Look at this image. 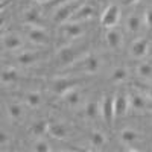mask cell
Segmentation results:
<instances>
[{
	"label": "cell",
	"instance_id": "1",
	"mask_svg": "<svg viewBox=\"0 0 152 152\" xmlns=\"http://www.w3.org/2000/svg\"><path fill=\"white\" fill-rule=\"evenodd\" d=\"M81 5L76 2V0H72V2L67 3H62L55 9V14H53V21L55 23H64L67 20L72 18V15L75 14V11L78 9Z\"/></svg>",
	"mask_w": 152,
	"mask_h": 152
},
{
	"label": "cell",
	"instance_id": "2",
	"mask_svg": "<svg viewBox=\"0 0 152 152\" xmlns=\"http://www.w3.org/2000/svg\"><path fill=\"white\" fill-rule=\"evenodd\" d=\"M119 18H120L119 6L117 5H108L107 9L104 11V15L100 18V21H102V26H105V28H114L119 23Z\"/></svg>",
	"mask_w": 152,
	"mask_h": 152
},
{
	"label": "cell",
	"instance_id": "3",
	"mask_svg": "<svg viewBox=\"0 0 152 152\" xmlns=\"http://www.w3.org/2000/svg\"><path fill=\"white\" fill-rule=\"evenodd\" d=\"M84 32V28L81 24H78L76 21H70L66 23L59 28V35L66 40H73V38H79Z\"/></svg>",
	"mask_w": 152,
	"mask_h": 152
},
{
	"label": "cell",
	"instance_id": "4",
	"mask_svg": "<svg viewBox=\"0 0 152 152\" xmlns=\"http://www.w3.org/2000/svg\"><path fill=\"white\" fill-rule=\"evenodd\" d=\"M82 81L79 79H70V78H59V79H55L53 84H52V90L56 93V94H64L67 93L72 88H76V85L81 84Z\"/></svg>",
	"mask_w": 152,
	"mask_h": 152
},
{
	"label": "cell",
	"instance_id": "5",
	"mask_svg": "<svg viewBox=\"0 0 152 152\" xmlns=\"http://www.w3.org/2000/svg\"><path fill=\"white\" fill-rule=\"evenodd\" d=\"M79 53L81 52L78 50V47H64V49H61V52L58 53V61H59L61 66L75 64Z\"/></svg>",
	"mask_w": 152,
	"mask_h": 152
},
{
	"label": "cell",
	"instance_id": "6",
	"mask_svg": "<svg viewBox=\"0 0 152 152\" xmlns=\"http://www.w3.org/2000/svg\"><path fill=\"white\" fill-rule=\"evenodd\" d=\"M99 66H100V62L96 56L90 55V56H87V58H82L79 59L76 64L73 66V69H79L82 72H88V73H94L99 70Z\"/></svg>",
	"mask_w": 152,
	"mask_h": 152
},
{
	"label": "cell",
	"instance_id": "7",
	"mask_svg": "<svg viewBox=\"0 0 152 152\" xmlns=\"http://www.w3.org/2000/svg\"><path fill=\"white\" fill-rule=\"evenodd\" d=\"M100 114L105 119L107 125H111L113 119H114V97L111 96H105L102 99V104H100Z\"/></svg>",
	"mask_w": 152,
	"mask_h": 152
},
{
	"label": "cell",
	"instance_id": "8",
	"mask_svg": "<svg viewBox=\"0 0 152 152\" xmlns=\"http://www.w3.org/2000/svg\"><path fill=\"white\" fill-rule=\"evenodd\" d=\"M28 38L35 43V44H41V46H47L50 44V37L40 28H31L28 29Z\"/></svg>",
	"mask_w": 152,
	"mask_h": 152
},
{
	"label": "cell",
	"instance_id": "9",
	"mask_svg": "<svg viewBox=\"0 0 152 152\" xmlns=\"http://www.w3.org/2000/svg\"><path fill=\"white\" fill-rule=\"evenodd\" d=\"M129 107V99L125 94H117L114 97V117H122L126 114Z\"/></svg>",
	"mask_w": 152,
	"mask_h": 152
},
{
	"label": "cell",
	"instance_id": "10",
	"mask_svg": "<svg viewBox=\"0 0 152 152\" xmlns=\"http://www.w3.org/2000/svg\"><path fill=\"white\" fill-rule=\"evenodd\" d=\"M43 58H46V55L40 53V52H24V53L17 56V61L21 66H32V64H35V62L41 61Z\"/></svg>",
	"mask_w": 152,
	"mask_h": 152
},
{
	"label": "cell",
	"instance_id": "11",
	"mask_svg": "<svg viewBox=\"0 0 152 152\" xmlns=\"http://www.w3.org/2000/svg\"><path fill=\"white\" fill-rule=\"evenodd\" d=\"M94 15V8L91 5H82L75 11V14L72 15V21H82V20H88Z\"/></svg>",
	"mask_w": 152,
	"mask_h": 152
},
{
	"label": "cell",
	"instance_id": "12",
	"mask_svg": "<svg viewBox=\"0 0 152 152\" xmlns=\"http://www.w3.org/2000/svg\"><path fill=\"white\" fill-rule=\"evenodd\" d=\"M148 44H149V41L146 40V38H138V40H135L134 44L131 46V55L134 58L145 56L146 52H148Z\"/></svg>",
	"mask_w": 152,
	"mask_h": 152
},
{
	"label": "cell",
	"instance_id": "13",
	"mask_svg": "<svg viewBox=\"0 0 152 152\" xmlns=\"http://www.w3.org/2000/svg\"><path fill=\"white\" fill-rule=\"evenodd\" d=\"M21 44H23L21 38L17 35L8 34V35H3V38H2V47L6 50H15V49L21 47Z\"/></svg>",
	"mask_w": 152,
	"mask_h": 152
},
{
	"label": "cell",
	"instance_id": "14",
	"mask_svg": "<svg viewBox=\"0 0 152 152\" xmlns=\"http://www.w3.org/2000/svg\"><path fill=\"white\" fill-rule=\"evenodd\" d=\"M49 134L52 137H55V138L62 140V138L67 137L69 129H67V126L62 125V123H52V125H49Z\"/></svg>",
	"mask_w": 152,
	"mask_h": 152
},
{
	"label": "cell",
	"instance_id": "15",
	"mask_svg": "<svg viewBox=\"0 0 152 152\" xmlns=\"http://www.w3.org/2000/svg\"><path fill=\"white\" fill-rule=\"evenodd\" d=\"M105 38H107V43H108V46L111 49H117L120 46V43H122V35L117 31H114V29H110L107 32Z\"/></svg>",
	"mask_w": 152,
	"mask_h": 152
},
{
	"label": "cell",
	"instance_id": "16",
	"mask_svg": "<svg viewBox=\"0 0 152 152\" xmlns=\"http://www.w3.org/2000/svg\"><path fill=\"white\" fill-rule=\"evenodd\" d=\"M0 78H2V82L3 84H12V82H15L18 79V73H17L15 69L6 67V69H3L2 76H0Z\"/></svg>",
	"mask_w": 152,
	"mask_h": 152
},
{
	"label": "cell",
	"instance_id": "17",
	"mask_svg": "<svg viewBox=\"0 0 152 152\" xmlns=\"http://www.w3.org/2000/svg\"><path fill=\"white\" fill-rule=\"evenodd\" d=\"M129 105H131L134 110H145L148 104H146V99H145L142 94L135 93V94H131V96H129Z\"/></svg>",
	"mask_w": 152,
	"mask_h": 152
},
{
	"label": "cell",
	"instance_id": "18",
	"mask_svg": "<svg viewBox=\"0 0 152 152\" xmlns=\"http://www.w3.org/2000/svg\"><path fill=\"white\" fill-rule=\"evenodd\" d=\"M62 96H64V100H66V102H67L69 105H72V107L78 105V104H79V100H81L79 91L76 90V88H72V90H69L67 93H64Z\"/></svg>",
	"mask_w": 152,
	"mask_h": 152
},
{
	"label": "cell",
	"instance_id": "19",
	"mask_svg": "<svg viewBox=\"0 0 152 152\" xmlns=\"http://www.w3.org/2000/svg\"><path fill=\"white\" fill-rule=\"evenodd\" d=\"M24 21H26L28 24H38L41 21L40 12H38L37 9H34V8L28 9L26 12H24Z\"/></svg>",
	"mask_w": 152,
	"mask_h": 152
},
{
	"label": "cell",
	"instance_id": "20",
	"mask_svg": "<svg viewBox=\"0 0 152 152\" xmlns=\"http://www.w3.org/2000/svg\"><path fill=\"white\" fill-rule=\"evenodd\" d=\"M140 28H142V18L138 15H132V17L128 18V21H126V29H128L129 32H132V34L138 32Z\"/></svg>",
	"mask_w": 152,
	"mask_h": 152
},
{
	"label": "cell",
	"instance_id": "21",
	"mask_svg": "<svg viewBox=\"0 0 152 152\" xmlns=\"http://www.w3.org/2000/svg\"><path fill=\"white\" fill-rule=\"evenodd\" d=\"M31 131H32V134H35V135H43V134L49 132V123H47L46 120H38V122H35V123L32 125Z\"/></svg>",
	"mask_w": 152,
	"mask_h": 152
},
{
	"label": "cell",
	"instance_id": "22",
	"mask_svg": "<svg viewBox=\"0 0 152 152\" xmlns=\"http://www.w3.org/2000/svg\"><path fill=\"white\" fill-rule=\"evenodd\" d=\"M120 138H122L123 143L129 145V143L135 142L137 138H138V132L134 131V129H123V131L120 132Z\"/></svg>",
	"mask_w": 152,
	"mask_h": 152
},
{
	"label": "cell",
	"instance_id": "23",
	"mask_svg": "<svg viewBox=\"0 0 152 152\" xmlns=\"http://www.w3.org/2000/svg\"><path fill=\"white\" fill-rule=\"evenodd\" d=\"M126 78H128V70L123 69V67H117V69H114L113 75H111V79L114 82H122L125 81Z\"/></svg>",
	"mask_w": 152,
	"mask_h": 152
},
{
	"label": "cell",
	"instance_id": "24",
	"mask_svg": "<svg viewBox=\"0 0 152 152\" xmlns=\"http://www.w3.org/2000/svg\"><path fill=\"white\" fill-rule=\"evenodd\" d=\"M90 142H91V145L94 146V148H100V146H104L105 145V135L100 132V131H94V132H91V138H90Z\"/></svg>",
	"mask_w": 152,
	"mask_h": 152
},
{
	"label": "cell",
	"instance_id": "25",
	"mask_svg": "<svg viewBox=\"0 0 152 152\" xmlns=\"http://www.w3.org/2000/svg\"><path fill=\"white\" fill-rule=\"evenodd\" d=\"M137 73L140 76H143V78H151V76H152V66L148 64V62H143V64L138 66Z\"/></svg>",
	"mask_w": 152,
	"mask_h": 152
},
{
	"label": "cell",
	"instance_id": "26",
	"mask_svg": "<svg viewBox=\"0 0 152 152\" xmlns=\"http://www.w3.org/2000/svg\"><path fill=\"white\" fill-rule=\"evenodd\" d=\"M26 102L31 107H38L41 104V94L40 93H29L26 96Z\"/></svg>",
	"mask_w": 152,
	"mask_h": 152
},
{
	"label": "cell",
	"instance_id": "27",
	"mask_svg": "<svg viewBox=\"0 0 152 152\" xmlns=\"http://www.w3.org/2000/svg\"><path fill=\"white\" fill-rule=\"evenodd\" d=\"M8 113L12 119H20L21 117V107L18 104H11V105H8Z\"/></svg>",
	"mask_w": 152,
	"mask_h": 152
},
{
	"label": "cell",
	"instance_id": "28",
	"mask_svg": "<svg viewBox=\"0 0 152 152\" xmlns=\"http://www.w3.org/2000/svg\"><path fill=\"white\" fill-rule=\"evenodd\" d=\"M99 111H100V108H99V105L96 102H90V104L87 105V108H85V114H87L88 117H91V119H94L97 116Z\"/></svg>",
	"mask_w": 152,
	"mask_h": 152
},
{
	"label": "cell",
	"instance_id": "29",
	"mask_svg": "<svg viewBox=\"0 0 152 152\" xmlns=\"http://www.w3.org/2000/svg\"><path fill=\"white\" fill-rule=\"evenodd\" d=\"M34 149L38 151V152H49L50 151V148H49V145L46 142H37L35 146H34Z\"/></svg>",
	"mask_w": 152,
	"mask_h": 152
},
{
	"label": "cell",
	"instance_id": "30",
	"mask_svg": "<svg viewBox=\"0 0 152 152\" xmlns=\"http://www.w3.org/2000/svg\"><path fill=\"white\" fill-rule=\"evenodd\" d=\"M145 20H146V23H148V26H149V28H152V8L146 11V14H145Z\"/></svg>",
	"mask_w": 152,
	"mask_h": 152
},
{
	"label": "cell",
	"instance_id": "31",
	"mask_svg": "<svg viewBox=\"0 0 152 152\" xmlns=\"http://www.w3.org/2000/svg\"><path fill=\"white\" fill-rule=\"evenodd\" d=\"M67 2H72V0H53V2L52 3H50V5H62V3H67Z\"/></svg>",
	"mask_w": 152,
	"mask_h": 152
},
{
	"label": "cell",
	"instance_id": "32",
	"mask_svg": "<svg viewBox=\"0 0 152 152\" xmlns=\"http://www.w3.org/2000/svg\"><path fill=\"white\" fill-rule=\"evenodd\" d=\"M0 142H2V145H5V143L8 142V138H6L5 132H0Z\"/></svg>",
	"mask_w": 152,
	"mask_h": 152
},
{
	"label": "cell",
	"instance_id": "33",
	"mask_svg": "<svg viewBox=\"0 0 152 152\" xmlns=\"http://www.w3.org/2000/svg\"><path fill=\"white\" fill-rule=\"evenodd\" d=\"M137 2H140V0H123L125 5H132V3H137Z\"/></svg>",
	"mask_w": 152,
	"mask_h": 152
},
{
	"label": "cell",
	"instance_id": "34",
	"mask_svg": "<svg viewBox=\"0 0 152 152\" xmlns=\"http://www.w3.org/2000/svg\"><path fill=\"white\" fill-rule=\"evenodd\" d=\"M146 93H148V96H149V99H152V85L148 88V90H146Z\"/></svg>",
	"mask_w": 152,
	"mask_h": 152
},
{
	"label": "cell",
	"instance_id": "35",
	"mask_svg": "<svg viewBox=\"0 0 152 152\" xmlns=\"http://www.w3.org/2000/svg\"><path fill=\"white\" fill-rule=\"evenodd\" d=\"M37 2H40V3H46L47 0H37Z\"/></svg>",
	"mask_w": 152,
	"mask_h": 152
}]
</instances>
